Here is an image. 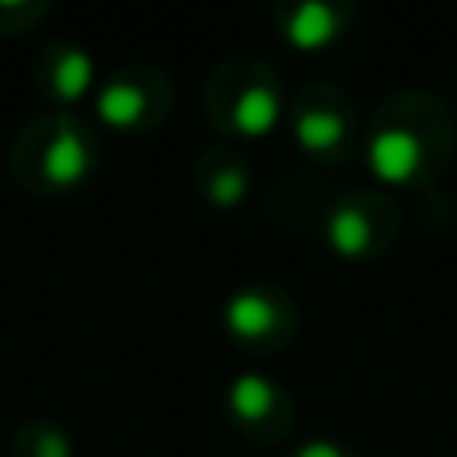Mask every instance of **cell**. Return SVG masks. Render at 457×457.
<instances>
[{
  "mask_svg": "<svg viewBox=\"0 0 457 457\" xmlns=\"http://www.w3.org/2000/svg\"><path fill=\"white\" fill-rule=\"evenodd\" d=\"M370 165L381 181H405V177H413V169L421 165L418 137L402 133V129H386V133H378L373 145H370Z\"/></svg>",
  "mask_w": 457,
  "mask_h": 457,
  "instance_id": "obj_1",
  "label": "cell"
},
{
  "mask_svg": "<svg viewBox=\"0 0 457 457\" xmlns=\"http://www.w3.org/2000/svg\"><path fill=\"white\" fill-rule=\"evenodd\" d=\"M85 173H88L85 141H80V133H72V129H61L45 153V177L53 185H77Z\"/></svg>",
  "mask_w": 457,
  "mask_h": 457,
  "instance_id": "obj_2",
  "label": "cell"
},
{
  "mask_svg": "<svg viewBox=\"0 0 457 457\" xmlns=\"http://www.w3.org/2000/svg\"><path fill=\"white\" fill-rule=\"evenodd\" d=\"M289 45L297 48H321L337 37V12L329 4H301L297 12L289 16Z\"/></svg>",
  "mask_w": 457,
  "mask_h": 457,
  "instance_id": "obj_3",
  "label": "cell"
},
{
  "mask_svg": "<svg viewBox=\"0 0 457 457\" xmlns=\"http://www.w3.org/2000/svg\"><path fill=\"white\" fill-rule=\"evenodd\" d=\"M233 117H237V129H241V133L261 137L277 125V117H281V101L273 96V88H249V93H241Z\"/></svg>",
  "mask_w": 457,
  "mask_h": 457,
  "instance_id": "obj_4",
  "label": "cell"
},
{
  "mask_svg": "<svg viewBox=\"0 0 457 457\" xmlns=\"http://www.w3.org/2000/svg\"><path fill=\"white\" fill-rule=\"evenodd\" d=\"M141 109H145V96H141V88L129 85V80H112V85H104L101 96H96V112L117 129L133 125V120L141 117Z\"/></svg>",
  "mask_w": 457,
  "mask_h": 457,
  "instance_id": "obj_5",
  "label": "cell"
},
{
  "mask_svg": "<svg viewBox=\"0 0 457 457\" xmlns=\"http://www.w3.org/2000/svg\"><path fill=\"white\" fill-rule=\"evenodd\" d=\"M225 321L237 337H261L273 325V309H269V301L261 293H241V297L228 301Z\"/></svg>",
  "mask_w": 457,
  "mask_h": 457,
  "instance_id": "obj_6",
  "label": "cell"
},
{
  "mask_svg": "<svg viewBox=\"0 0 457 457\" xmlns=\"http://www.w3.org/2000/svg\"><path fill=\"white\" fill-rule=\"evenodd\" d=\"M329 241H333V249L345 253V257H361L365 245H370V221H365L361 209L341 205L337 213L329 217Z\"/></svg>",
  "mask_w": 457,
  "mask_h": 457,
  "instance_id": "obj_7",
  "label": "cell"
},
{
  "mask_svg": "<svg viewBox=\"0 0 457 457\" xmlns=\"http://www.w3.org/2000/svg\"><path fill=\"white\" fill-rule=\"evenodd\" d=\"M341 137H345V125H341L337 112H325V109L301 112V120H297V141H301V149L325 153V149H333Z\"/></svg>",
  "mask_w": 457,
  "mask_h": 457,
  "instance_id": "obj_8",
  "label": "cell"
},
{
  "mask_svg": "<svg viewBox=\"0 0 457 457\" xmlns=\"http://www.w3.org/2000/svg\"><path fill=\"white\" fill-rule=\"evenodd\" d=\"M88 85H93V61H88V53H80V48L64 53L61 64H56V93L64 101H77Z\"/></svg>",
  "mask_w": 457,
  "mask_h": 457,
  "instance_id": "obj_9",
  "label": "cell"
},
{
  "mask_svg": "<svg viewBox=\"0 0 457 457\" xmlns=\"http://www.w3.org/2000/svg\"><path fill=\"white\" fill-rule=\"evenodd\" d=\"M228 402H233V410L245 421H257V418H265L269 402H273V386L265 378H241L233 386V394H228Z\"/></svg>",
  "mask_w": 457,
  "mask_h": 457,
  "instance_id": "obj_10",
  "label": "cell"
},
{
  "mask_svg": "<svg viewBox=\"0 0 457 457\" xmlns=\"http://www.w3.org/2000/svg\"><path fill=\"white\" fill-rule=\"evenodd\" d=\"M209 193H213L217 205H233V201H241V193H245V177L237 173V169H225V173L213 181V189H209Z\"/></svg>",
  "mask_w": 457,
  "mask_h": 457,
  "instance_id": "obj_11",
  "label": "cell"
},
{
  "mask_svg": "<svg viewBox=\"0 0 457 457\" xmlns=\"http://www.w3.org/2000/svg\"><path fill=\"white\" fill-rule=\"evenodd\" d=\"M297 457H345V453H341L337 445H329V442H309Z\"/></svg>",
  "mask_w": 457,
  "mask_h": 457,
  "instance_id": "obj_12",
  "label": "cell"
},
{
  "mask_svg": "<svg viewBox=\"0 0 457 457\" xmlns=\"http://www.w3.org/2000/svg\"><path fill=\"white\" fill-rule=\"evenodd\" d=\"M40 457H69V445H64L61 437L48 434V437H45V450H40Z\"/></svg>",
  "mask_w": 457,
  "mask_h": 457,
  "instance_id": "obj_13",
  "label": "cell"
}]
</instances>
